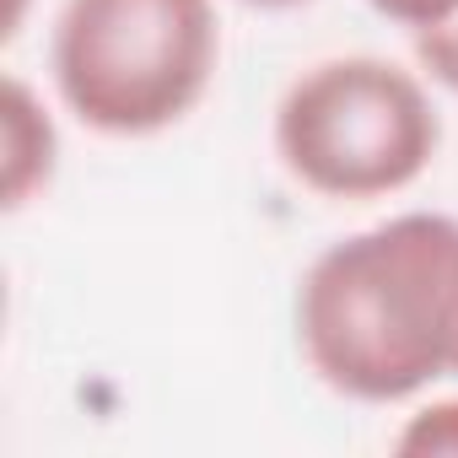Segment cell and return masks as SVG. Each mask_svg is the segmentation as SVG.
<instances>
[{"label": "cell", "mask_w": 458, "mask_h": 458, "mask_svg": "<svg viewBox=\"0 0 458 458\" xmlns=\"http://www.w3.org/2000/svg\"><path fill=\"white\" fill-rule=\"evenodd\" d=\"M458 221L404 210L329 243L297 286V345L318 383L356 404H399L453 377Z\"/></svg>", "instance_id": "6da1fadb"}, {"label": "cell", "mask_w": 458, "mask_h": 458, "mask_svg": "<svg viewBox=\"0 0 458 458\" xmlns=\"http://www.w3.org/2000/svg\"><path fill=\"white\" fill-rule=\"evenodd\" d=\"M216 55V0H65L49 44L60 103L114 140L162 135L194 114Z\"/></svg>", "instance_id": "7a4b0ae2"}, {"label": "cell", "mask_w": 458, "mask_h": 458, "mask_svg": "<svg viewBox=\"0 0 458 458\" xmlns=\"http://www.w3.org/2000/svg\"><path fill=\"white\" fill-rule=\"evenodd\" d=\"M442 146L426 81L377 55L302 71L276 108L281 167L324 199H383L410 189Z\"/></svg>", "instance_id": "3957f363"}, {"label": "cell", "mask_w": 458, "mask_h": 458, "mask_svg": "<svg viewBox=\"0 0 458 458\" xmlns=\"http://www.w3.org/2000/svg\"><path fill=\"white\" fill-rule=\"evenodd\" d=\"M0 146H6V210H22L38 189H49L55 178V119L38 103V92L22 76H6V103H0Z\"/></svg>", "instance_id": "277c9868"}, {"label": "cell", "mask_w": 458, "mask_h": 458, "mask_svg": "<svg viewBox=\"0 0 458 458\" xmlns=\"http://www.w3.org/2000/svg\"><path fill=\"white\" fill-rule=\"evenodd\" d=\"M399 453H415V458H458V399H431L420 404L399 437H394Z\"/></svg>", "instance_id": "5b68a950"}, {"label": "cell", "mask_w": 458, "mask_h": 458, "mask_svg": "<svg viewBox=\"0 0 458 458\" xmlns=\"http://www.w3.org/2000/svg\"><path fill=\"white\" fill-rule=\"evenodd\" d=\"M415 60H420V71L437 87L458 92V17L442 22V28H431V33H415Z\"/></svg>", "instance_id": "8992f818"}, {"label": "cell", "mask_w": 458, "mask_h": 458, "mask_svg": "<svg viewBox=\"0 0 458 458\" xmlns=\"http://www.w3.org/2000/svg\"><path fill=\"white\" fill-rule=\"evenodd\" d=\"M367 6L404 33H431V28L458 17V0H367Z\"/></svg>", "instance_id": "52a82bcc"}, {"label": "cell", "mask_w": 458, "mask_h": 458, "mask_svg": "<svg viewBox=\"0 0 458 458\" xmlns=\"http://www.w3.org/2000/svg\"><path fill=\"white\" fill-rule=\"evenodd\" d=\"M243 6H259V12H286V6H302V0H243Z\"/></svg>", "instance_id": "ba28073f"}, {"label": "cell", "mask_w": 458, "mask_h": 458, "mask_svg": "<svg viewBox=\"0 0 458 458\" xmlns=\"http://www.w3.org/2000/svg\"><path fill=\"white\" fill-rule=\"evenodd\" d=\"M453 377H458V335H453Z\"/></svg>", "instance_id": "9c48e42d"}]
</instances>
